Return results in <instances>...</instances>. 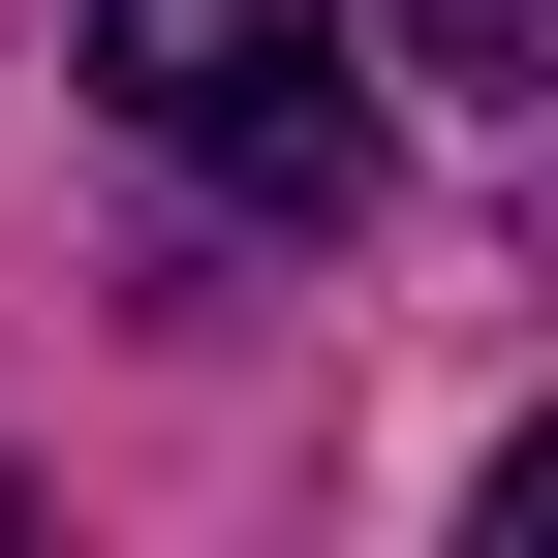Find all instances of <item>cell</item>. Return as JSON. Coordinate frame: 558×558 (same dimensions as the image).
<instances>
[{
	"label": "cell",
	"instance_id": "6da1fadb",
	"mask_svg": "<svg viewBox=\"0 0 558 558\" xmlns=\"http://www.w3.org/2000/svg\"><path fill=\"white\" fill-rule=\"evenodd\" d=\"M94 94L156 124L186 186H218V218H373V94H341V32L311 0H94Z\"/></svg>",
	"mask_w": 558,
	"mask_h": 558
},
{
	"label": "cell",
	"instance_id": "7a4b0ae2",
	"mask_svg": "<svg viewBox=\"0 0 558 558\" xmlns=\"http://www.w3.org/2000/svg\"><path fill=\"white\" fill-rule=\"evenodd\" d=\"M403 62L435 94H558V0H403Z\"/></svg>",
	"mask_w": 558,
	"mask_h": 558
}]
</instances>
